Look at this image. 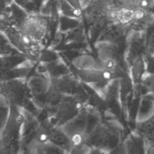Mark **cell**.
<instances>
[{
    "label": "cell",
    "mask_w": 154,
    "mask_h": 154,
    "mask_svg": "<svg viewBox=\"0 0 154 154\" xmlns=\"http://www.w3.org/2000/svg\"><path fill=\"white\" fill-rule=\"evenodd\" d=\"M20 108L11 106L9 118L1 129V154L20 153L22 129L25 121Z\"/></svg>",
    "instance_id": "1"
},
{
    "label": "cell",
    "mask_w": 154,
    "mask_h": 154,
    "mask_svg": "<svg viewBox=\"0 0 154 154\" xmlns=\"http://www.w3.org/2000/svg\"><path fill=\"white\" fill-rule=\"evenodd\" d=\"M122 137L121 129L115 123L98 122L87 135L85 145L107 153L123 141Z\"/></svg>",
    "instance_id": "2"
},
{
    "label": "cell",
    "mask_w": 154,
    "mask_h": 154,
    "mask_svg": "<svg viewBox=\"0 0 154 154\" xmlns=\"http://www.w3.org/2000/svg\"><path fill=\"white\" fill-rule=\"evenodd\" d=\"M10 43L28 60L38 61L42 56L43 45L34 41L14 26H10L1 30Z\"/></svg>",
    "instance_id": "3"
},
{
    "label": "cell",
    "mask_w": 154,
    "mask_h": 154,
    "mask_svg": "<svg viewBox=\"0 0 154 154\" xmlns=\"http://www.w3.org/2000/svg\"><path fill=\"white\" fill-rule=\"evenodd\" d=\"M53 107L49 120L55 126H61L76 117L84 109V104L78 96H65Z\"/></svg>",
    "instance_id": "4"
},
{
    "label": "cell",
    "mask_w": 154,
    "mask_h": 154,
    "mask_svg": "<svg viewBox=\"0 0 154 154\" xmlns=\"http://www.w3.org/2000/svg\"><path fill=\"white\" fill-rule=\"evenodd\" d=\"M89 114L84 109L76 117L60 126L69 138L73 147L85 145V140L90 132Z\"/></svg>",
    "instance_id": "5"
},
{
    "label": "cell",
    "mask_w": 154,
    "mask_h": 154,
    "mask_svg": "<svg viewBox=\"0 0 154 154\" xmlns=\"http://www.w3.org/2000/svg\"><path fill=\"white\" fill-rule=\"evenodd\" d=\"M19 29L43 45L50 39L49 17L43 16L39 13L29 14Z\"/></svg>",
    "instance_id": "6"
},
{
    "label": "cell",
    "mask_w": 154,
    "mask_h": 154,
    "mask_svg": "<svg viewBox=\"0 0 154 154\" xmlns=\"http://www.w3.org/2000/svg\"><path fill=\"white\" fill-rule=\"evenodd\" d=\"M27 92L28 91L26 82L21 78L1 81V96H3L11 106L22 108Z\"/></svg>",
    "instance_id": "7"
},
{
    "label": "cell",
    "mask_w": 154,
    "mask_h": 154,
    "mask_svg": "<svg viewBox=\"0 0 154 154\" xmlns=\"http://www.w3.org/2000/svg\"><path fill=\"white\" fill-rule=\"evenodd\" d=\"M147 48L145 31H129L127 38L125 59L129 67L137 58L146 56Z\"/></svg>",
    "instance_id": "8"
},
{
    "label": "cell",
    "mask_w": 154,
    "mask_h": 154,
    "mask_svg": "<svg viewBox=\"0 0 154 154\" xmlns=\"http://www.w3.org/2000/svg\"><path fill=\"white\" fill-rule=\"evenodd\" d=\"M129 31L128 26L112 23L99 34L96 42H105L126 46V38Z\"/></svg>",
    "instance_id": "9"
},
{
    "label": "cell",
    "mask_w": 154,
    "mask_h": 154,
    "mask_svg": "<svg viewBox=\"0 0 154 154\" xmlns=\"http://www.w3.org/2000/svg\"><path fill=\"white\" fill-rule=\"evenodd\" d=\"M50 88L63 96H77L79 89L78 82L69 75L57 76L50 79Z\"/></svg>",
    "instance_id": "10"
},
{
    "label": "cell",
    "mask_w": 154,
    "mask_h": 154,
    "mask_svg": "<svg viewBox=\"0 0 154 154\" xmlns=\"http://www.w3.org/2000/svg\"><path fill=\"white\" fill-rule=\"evenodd\" d=\"M28 92L35 98H43L48 93L51 82L45 78L35 75L29 78L26 82Z\"/></svg>",
    "instance_id": "11"
},
{
    "label": "cell",
    "mask_w": 154,
    "mask_h": 154,
    "mask_svg": "<svg viewBox=\"0 0 154 154\" xmlns=\"http://www.w3.org/2000/svg\"><path fill=\"white\" fill-rule=\"evenodd\" d=\"M48 139L49 141L62 148L67 153L70 152L73 148L69 138L62 128L60 126L54 125L51 122L49 127Z\"/></svg>",
    "instance_id": "12"
},
{
    "label": "cell",
    "mask_w": 154,
    "mask_h": 154,
    "mask_svg": "<svg viewBox=\"0 0 154 154\" xmlns=\"http://www.w3.org/2000/svg\"><path fill=\"white\" fill-rule=\"evenodd\" d=\"M134 132L141 137L147 146L152 147L154 144V121L152 118L136 122Z\"/></svg>",
    "instance_id": "13"
},
{
    "label": "cell",
    "mask_w": 154,
    "mask_h": 154,
    "mask_svg": "<svg viewBox=\"0 0 154 154\" xmlns=\"http://www.w3.org/2000/svg\"><path fill=\"white\" fill-rule=\"evenodd\" d=\"M124 142L128 154H147L146 143L134 131L129 134Z\"/></svg>",
    "instance_id": "14"
},
{
    "label": "cell",
    "mask_w": 154,
    "mask_h": 154,
    "mask_svg": "<svg viewBox=\"0 0 154 154\" xmlns=\"http://www.w3.org/2000/svg\"><path fill=\"white\" fill-rule=\"evenodd\" d=\"M129 75L134 85H141L146 76L145 56L137 58L130 65Z\"/></svg>",
    "instance_id": "15"
},
{
    "label": "cell",
    "mask_w": 154,
    "mask_h": 154,
    "mask_svg": "<svg viewBox=\"0 0 154 154\" xmlns=\"http://www.w3.org/2000/svg\"><path fill=\"white\" fill-rule=\"evenodd\" d=\"M154 116V100L149 94L143 95L137 109L136 122L149 119Z\"/></svg>",
    "instance_id": "16"
},
{
    "label": "cell",
    "mask_w": 154,
    "mask_h": 154,
    "mask_svg": "<svg viewBox=\"0 0 154 154\" xmlns=\"http://www.w3.org/2000/svg\"><path fill=\"white\" fill-rule=\"evenodd\" d=\"M86 41V34L84 24L74 28L66 33L64 41L62 45L72 46L84 43Z\"/></svg>",
    "instance_id": "17"
},
{
    "label": "cell",
    "mask_w": 154,
    "mask_h": 154,
    "mask_svg": "<svg viewBox=\"0 0 154 154\" xmlns=\"http://www.w3.org/2000/svg\"><path fill=\"white\" fill-rule=\"evenodd\" d=\"M28 59L21 54L1 56V69L2 72L12 69L24 63Z\"/></svg>",
    "instance_id": "18"
},
{
    "label": "cell",
    "mask_w": 154,
    "mask_h": 154,
    "mask_svg": "<svg viewBox=\"0 0 154 154\" xmlns=\"http://www.w3.org/2000/svg\"><path fill=\"white\" fill-rule=\"evenodd\" d=\"M7 7L11 14L13 26L20 29L29 14L13 1Z\"/></svg>",
    "instance_id": "19"
},
{
    "label": "cell",
    "mask_w": 154,
    "mask_h": 154,
    "mask_svg": "<svg viewBox=\"0 0 154 154\" xmlns=\"http://www.w3.org/2000/svg\"><path fill=\"white\" fill-rule=\"evenodd\" d=\"M82 24L83 18L75 19L60 14L58 31L66 33L70 30L74 29Z\"/></svg>",
    "instance_id": "20"
},
{
    "label": "cell",
    "mask_w": 154,
    "mask_h": 154,
    "mask_svg": "<svg viewBox=\"0 0 154 154\" xmlns=\"http://www.w3.org/2000/svg\"><path fill=\"white\" fill-rule=\"evenodd\" d=\"M147 54L154 55V19L145 31Z\"/></svg>",
    "instance_id": "21"
},
{
    "label": "cell",
    "mask_w": 154,
    "mask_h": 154,
    "mask_svg": "<svg viewBox=\"0 0 154 154\" xmlns=\"http://www.w3.org/2000/svg\"><path fill=\"white\" fill-rule=\"evenodd\" d=\"M11 112V105L6 99L1 96V129H2L6 124Z\"/></svg>",
    "instance_id": "22"
},
{
    "label": "cell",
    "mask_w": 154,
    "mask_h": 154,
    "mask_svg": "<svg viewBox=\"0 0 154 154\" xmlns=\"http://www.w3.org/2000/svg\"><path fill=\"white\" fill-rule=\"evenodd\" d=\"M13 2L25 10L28 14L39 13L38 10L30 0H13Z\"/></svg>",
    "instance_id": "23"
},
{
    "label": "cell",
    "mask_w": 154,
    "mask_h": 154,
    "mask_svg": "<svg viewBox=\"0 0 154 154\" xmlns=\"http://www.w3.org/2000/svg\"><path fill=\"white\" fill-rule=\"evenodd\" d=\"M145 61L146 75H154V55L146 54Z\"/></svg>",
    "instance_id": "24"
},
{
    "label": "cell",
    "mask_w": 154,
    "mask_h": 154,
    "mask_svg": "<svg viewBox=\"0 0 154 154\" xmlns=\"http://www.w3.org/2000/svg\"><path fill=\"white\" fill-rule=\"evenodd\" d=\"M137 8L152 11L154 5V0H133Z\"/></svg>",
    "instance_id": "25"
},
{
    "label": "cell",
    "mask_w": 154,
    "mask_h": 154,
    "mask_svg": "<svg viewBox=\"0 0 154 154\" xmlns=\"http://www.w3.org/2000/svg\"><path fill=\"white\" fill-rule=\"evenodd\" d=\"M106 154H128L126 147L124 141H123L119 145H118L114 149Z\"/></svg>",
    "instance_id": "26"
},
{
    "label": "cell",
    "mask_w": 154,
    "mask_h": 154,
    "mask_svg": "<svg viewBox=\"0 0 154 154\" xmlns=\"http://www.w3.org/2000/svg\"><path fill=\"white\" fill-rule=\"evenodd\" d=\"M68 4H69L71 7L73 8L76 9V10L82 11L83 12V8L82 5L81 0H63Z\"/></svg>",
    "instance_id": "27"
},
{
    "label": "cell",
    "mask_w": 154,
    "mask_h": 154,
    "mask_svg": "<svg viewBox=\"0 0 154 154\" xmlns=\"http://www.w3.org/2000/svg\"><path fill=\"white\" fill-rule=\"evenodd\" d=\"M89 148L87 147L85 145L78 146V147H73L72 150L68 154H86Z\"/></svg>",
    "instance_id": "28"
},
{
    "label": "cell",
    "mask_w": 154,
    "mask_h": 154,
    "mask_svg": "<svg viewBox=\"0 0 154 154\" xmlns=\"http://www.w3.org/2000/svg\"><path fill=\"white\" fill-rule=\"evenodd\" d=\"M86 154H106L105 152L99 150L98 149L95 148H89Z\"/></svg>",
    "instance_id": "29"
},
{
    "label": "cell",
    "mask_w": 154,
    "mask_h": 154,
    "mask_svg": "<svg viewBox=\"0 0 154 154\" xmlns=\"http://www.w3.org/2000/svg\"><path fill=\"white\" fill-rule=\"evenodd\" d=\"M94 0H81L82 2V8L83 10L84 8H85L92 1H93Z\"/></svg>",
    "instance_id": "30"
},
{
    "label": "cell",
    "mask_w": 154,
    "mask_h": 154,
    "mask_svg": "<svg viewBox=\"0 0 154 154\" xmlns=\"http://www.w3.org/2000/svg\"><path fill=\"white\" fill-rule=\"evenodd\" d=\"M147 154H154V148L152 147L147 146Z\"/></svg>",
    "instance_id": "31"
},
{
    "label": "cell",
    "mask_w": 154,
    "mask_h": 154,
    "mask_svg": "<svg viewBox=\"0 0 154 154\" xmlns=\"http://www.w3.org/2000/svg\"><path fill=\"white\" fill-rule=\"evenodd\" d=\"M152 11L153 13H154V5H153V8H152Z\"/></svg>",
    "instance_id": "32"
},
{
    "label": "cell",
    "mask_w": 154,
    "mask_h": 154,
    "mask_svg": "<svg viewBox=\"0 0 154 154\" xmlns=\"http://www.w3.org/2000/svg\"><path fill=\"white\" fill-rule=\"evenodd\" d=\"M117 1H119V2H122V1H123V0H117Z\"/></svg>",
    "instance_id": "33"
},
{
    "label": "cell",
    "mask_w": 154,
    "mask_h": 154,
    "mask_svg": "<svg viewBox=\"0 0 154 154\" xmlns=\"http://www.w3.org/2000/svg\"><path fill=\"white\" fill-rule=\"evenodd\" d=\"M152 119H153V121H154V116L152 117Z\"/></svg>",
    "instance_id": "34"
}]
</instances>
